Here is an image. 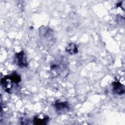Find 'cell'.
Wrapping results in <instances>:
<instances>
[{
	"mask_svg": "<svg viewBox=\"0 0 125 125\" xmlns=\"http://www.w3.org/2000/svg\"><path fill=\"white\" fill-rule=\"evenodd\" d=\"M21 81V76L16 72L1 79L0 84L2 88L6 92L11 94L17 88Z\"/></svg>",
	"mask_w": 125,
	"mask_h": 125,
	"instance_id": "obj_1",
	"label": "cell"
},
{
	"mask_svg": "<svg viewBox=\"0 0 125 125\" xmlns=\"http://www.w3.org/2000/svg\"><path fill=\"white\" fill-rule=\"evenodd\" d=\"M14 62L17 66L21 68L26 67L28 66L27 56L23 50H21L20 52L15 54Z\"/></svg>",
	"mask_w": 125,
	"mask_h": 125,
	"instance_id": "obj_2",
	"label": "cell"
},
{
	"mask_svg": "<svg viewBox=\"0 0 125 125\" xmlns=\"http://www.w3.org/2000/svg\"><path fill=\"white\" fill-rule=\"evenodd\" d=\"M53 106L58 114H63L68 112L70 108L69 104L67 101L57 100L54 102Z\"/></svg>",
	"mask_w": 125,
	"mask_h": 125,
	"instance_id": "obj_3",
	"label": "cell"
},
{
	"mask_svg": "<svg viewBox=\"0 0 125 125\" xmlns=\"http://www.w3.org/2000/svg\"><path fill=\"white\" fill-rule=\"evenodd\" d=\"M50 75L51 77H55L59 75H61L62 73L66 69V65L64 63L59 62H55L50 65Z\"/></svg>",
	"mask_w": 125,
	"mask_h": 125,
	"instance_id": "obj_4",
	"label": "cell"
},
{
	"mask_svg": "<svg viewBox=\"0 0 125 125\" xmlns=\"http://www.w3.org/2000/svg\"><path fill=\"white\" fill-rule=\"evenodd\" d=\"M112 92L114 94L117 95H122L125 92V86L119 81H116L112 83Z\"/></svg>",
	"mask_w": 125,
	"mask_h": 125,
	"instance_id": "obj_5",
	"label": "cell"
},
{
	"mask_svg": "<svg viewBox=\"0 0 125 125\" xmlns=\"http://www.w3.org/2000/svg\"><path fill=\"white\" fill-rule=\"evenodd\" d=\"M49 120V116L43 114H40L34 117L33 122L34 125H44L47 124Z\"/></svg>",
	"mask_w": 125,
	"mask_h": 125,
	"instance_id": "obj_6",
	"label": "cell"
},
{
	"mask_svg": "<svg viewBox=\"0 0 125 125\" xmlns=\"http://www.w3.org/2000/svg\"><path fill=\"white\" fill-rule=\"evenodd\" d=\"M40 34L43 39L45 40H51L53 37L52 31L47 27L42 26L40 28Z\"/></svg>",
	"mask_w": 125,
	"mask_h": 125,
	"instance_id": "obj_7",
	"label": "cell"
},
{
	"mask_svg": "<svg viewBox=\"0 0 125 125\" xmlns=\"http://www.w3.org/2000/svg\"><path fill=\"white\" fill-rule=\"evenodd\" d=\"M65 51L69 55H75L78 52V47L74 43H69L65 47Z\"/></svg>",
	"mask_w": 125,
	"mask_h": 125,
	"instance_id": "obj_8",
	"label": "cell"
}]
</instances>
